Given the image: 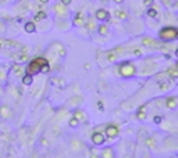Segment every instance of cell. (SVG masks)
I'll return each mask as SVG.
<instances>
[{"mask_svg": "<svg viewBox=\"0 0 178 158\" xmlns=\"http://www.w3.org/2000/svg\"><path fill=\"white\" fill-rule=\"evenodd\" d=\"M24 31H25L26 33H33V32L36 31L35 22H33V21H26L25 24H24Z\"/></svg>", "mask_w": 178, "mask_h": 158, "instance_id": "3957f363", "label": "cell"}, {"mask_svg": "<svg viewBox=\"0 0 178 158\" xmlns=\"http://www.w3.org/2000/svg\"><path fill=\"white\" fill-rule=\"evenodd\" d=\"M47 64H49V61L44 57H35L33 60H31L29 63L26 64L24 71H25V74L33 76V75H36V74H39L40 70H42V67L47 65Z\"/></svg>", "mask_w": 178, "mask_h": 158, "instance_id": "6da1fadb", "label": "cell"}, {"mask_svg": "<svg viewBox=\"0 0 178 158\" xmlns=\"http://www.w3.org/2000/svg\"><path fill=\"white\" fill-rule=\"evenodd\" d=\"M1 44H4L6 47H10V49H18V47H21V44H19L18 42H14L11 39H6Z\"/></svg>", "mask_w": 178, "mask_h": 158, "instance_id": "277c9868", "label": "cell"}, {"mask_svg": "<svg viewBox=\"0 0 178 158\" xmlns=\"http://www.w3.org/2000/svg\"><path fill=\"white\" fill-rule=\"evenodd\" d=\"M1 47H3V44H1V40H0V50H1Z\"/></svg>", "mask_w": 178, "mask_h": 158, "instance_id": "9a60e30c", "label": "cell"}, {"mask_svg": "<svg viewBox=\"0 0 178 158\" xmlns=\"http://www.w3.org/2000/svg\"><path fill=\"white\" fill-rule=\"evenodd\" d=\"M61 3L67 6V4H70V3H71V0H61Z\"/></svg>", "mask_w": 178, "mask_h": 158, "instance_id": "4fadbf2b", "label": "cell"}, {"mask_svg": "<svg viewBox=\"0 0 178 158\" xmlns=\"http://www.w3.org/2000/svg\"><path fill=\"white\" fill-rule=\"evenodd\" d=\"M21 82L24 86H31L32 82H33V76L32 75H28V74H24L22 78H21Z\"/></svg>", "mask_w": 178, "mask_h": 158, "instance_id": "5b68a950", "label": "cell"}, {"mask_svg": "<svg viewBox=\"0 0 178 158\" xmlns=\"http://www.w3.org/2000/svg\"><path fill=\"white\" fill-rule=\"evenodd\" d=\"M96 15H97V18H99V19L107 18V17H108V14L106 13L104 10H99V11H97V14H96Z\"/></svg>", "mask_w": 178, "mask_h": 158, "instance_id": "ba28073f", "label": "cell"}, {"mask_svg": "<svg viewBox=\"0 0 178 158\" xmlns=\"http://www.w3.org/2000/svg\"><path fill=\"white\" fill-rule=\"evenodd\" d=\"M92 141H93L95 144H102L103 141H104V137H103L100 133H93V136H92Z\"/></svg>", "mask_w": 178, "mask_h": 158, "instance_id": "8992f818", "label": "cell"}, {"mask_svg": "<svg viewBox=\"0 0 178 158\" xmlns=\"http://www.w3.org/2000/svg\"><path fill=\"white\" fill-rule=\"evenodd\" d=\"M13 72L14 74H17V75H19V76H22L25 71H24V68H22L19 64H14L13 65Z\"/></svg>", "mask_w": 178, "mask_h": 158, "instance_id": "52a82bcc", "label": "cell"}, {"mask_svg": "<svg viewBox=\"0 0 178 158\" xmlns=\"http://www.w3.org/2000/svg\"><path fill=\"white\" fill-rule=\"evenodd\" d=\"M149 15H150V17H154V15H156V11H154V10H149Z\"/></svg>", "mask_w": 178, "mask_h": 158, "instance_id": "7c38bea8", "label": "cell"}, {"mask_svg": "<svg viewBox=\"0 0 178 158\" xmlns=\"http://www.w3.org/2000/svg\"><path fill=\"white\" fill-rule=\"evenodd\" d=\"M6 22H4V21H1V19H0V33H4V32H6Z\"/></svg>", "mask_w": 178, "mask_h": 158, "instance_id": "8fae6325", "label": "cell"}, {"mask_svg": "<svg viewBox=\"0 0 178 158\" xmlns=\"http://www.w3.org/2000/svg\"><path fill=\"white\" fill-rule=\"evenodd\" d=\"M107 132H108V136H114L115 133H117V129H115L114 126H113V128L108 126V128H107Z\"/></svg>", "mask_w": 178, "mask_h": 158, "instance_id": "30bf717a", "label": "cell"}, {"mask_svg": "<svg viewBox=\"0 0 178 158\" xmlns=\"http://www.w3.org/2000/svg\"><path fill=\"white\" fill-rule=\"evenodd\" d=\"M46 18V13L44 11H39L36 15H35V21H40V19Z\"/></svg>", "mask_w": 178, "mask_h": 158, "instance_id": "9c48e42d", "label": "cell"}, {"mask_svg": "<svg viewBox=\"0 0 178 158\" xmlns=\"http://www.w3.org/2000/svg\"><path fill=\"white\" fill-rule=\"evenodd\" d=\"M39 1H40V3H43V4H44V3H47L49 0H39Z\"/></svg>", "mask_w": 178, "mask_h": 158, "instance_id": "5bb4252c", "label": "cell"}, {"mask_svg": "<svg viewBox=\"0 0 178 158\" xmlns=\"http://www.w3.org/2000/svg\"><path fill=\"white\" fill-rule=\"evenodd\" d=\"M11 117V108L7 104H1L0 106V118L1 119H8Z\"/></svg>", "mask_w": 178, "mask_h": 158, "instance_id": "7a4b0ae2", "label": "cell"}]
</instances>
